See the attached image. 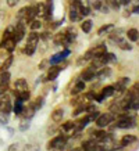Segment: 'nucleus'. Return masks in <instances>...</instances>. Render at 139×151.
<instances>
[{
  "instance_id": "nucleus-1",
  "label": "nucleus",
  "mask_w": 139,
  "mask_h": 151,
  "mask_svg": "<svg viewBox=\"0 0 139 151\" xmlns=\"http://www.w3.org/2000/svg\"><path fill=\"white\" fill-rule=\"evenodd\" d=\"M27 33V27H25V21H17V25L14 27V32H13V39L14 42L18 45L20 42L25 37Z\"/></svg>"
},
{
  "instance_id": "nucleus-2",
  "label": "nucleus",
  "mask_w": 139,
  "mask_h": 151,
  "mask_svg": "<svg viewBox=\"0 0 139 151\" xmlns=\"http://www.w3.org/2000/svg\"><path fill=\"white\" fill-rule=\"evenodd\" d=\"M13 111V104L10 103V96L3 94L0 96V114L9 115Z\"/></svg>"
},
{
  "instance_id": "nucleus-3",
  "label": "nucleus",
  "mask_w": 139,
  "mask_h": 151,
  "mask_svg": "<svg viewBox=\"0 0 139 151\" xmlns=\"http://www.w3.org/2000/svg\"><path fill=\"white\" fill-rule=\"evenodd\" d=\"M114 119V115L110 114V112H104V114H100L96 118V125L97 128H106L113 122Z\"/></svg>"
},
{
  "instance_id": "nucleus-4",
  "label": "nucleus",
  "mask_w": 139,
  "mask_h": 151,
  "mask_svg": "<svg viewBox=\"0 0 139 151\" xmlns=\"http://www.w3.org/2000/svg\"><path fill=\"white\" fill-rule=\"evenodd\" d=\"M65 143H67V137H65L64 134H59V136H56L50 140V142L47 143V150H53V148H59V147H64Z\"/></svg>"
},
{
  "instance_id": "nucleus-5",
  "label": "nucleus",
  "mask_w": 139,
  "mask_h": 151,
  "mask_svg": "<svg viewBox=\"0 0 139 151\" xmlns=\"http://www.w3.org/2000/svg\"><path fill=\"white\" fill-rule=\"evenodd\" d=\"M96 71L97 69L95 67H88L86 69H83V72L81 73V81L83 82H89V81H93V79L96 78Z\"/></svg>"
},
{
  "instance_id": "nucleus-6",
  "label": "nucleus",
  "mask_w": 139,
  "mask_h": 151,
  "mask_svg": "<svg viewBox=\"0 0 139 151\" xmlns=\"http://www.w3.org/2000/svg\"><path fill=\"white\" fill-rule=\"evenodd\" d=\"M128 85H130V78H120L113 86H114V90L121 94V93H124L128 89Z\"/></svg>"
},
{
  "instance_id": "nucleus-7",
  "label": "nucleus",
  "mask_w": 139,
  "mask_h": 151,
  "mask_svg": "<svg viewBox=\"0 0 139 151\" xmlns=\"http://www.w3.org/2000/svg\"><path fill=\"white\" fill-rule=\"evenodd\" d=\"M68 55H70V50L68 49H65L64 51H60V53H57V54L51 55L50 60H49V64L50 65H57L59 63H61L65 57H68Z\"/></svg>"
},
{
  "instance_id": "nucleus-8",
  "label": "nucleus",
  "mask_w": 139,
  "mask_h": 151,
  "mask_svg": "<svg viewBox=\"0 0 139 151\" xmlns=\"http://www.w3.org/2000/svg\"><path fill=\"white\" fill-rule=\"evenodd\" d=\"M15 46H17V43L14 42L13 37H10V39H7V40H4V42H0V47L4 49V50L7 51V53H10V54L15 50Z\"/></svg>"
},
{
  "instance_id": "nucleus-9",
  "label": "nucleus",
  "mask_w": 139,
  "mask_h": 151,
  "mask_svg": "<svg viewBox=\"0 0 139 151\" xmlns=\"http://www.w3.org/2000/svg\"><path fill=\"white\" fill-rule=\"evenodd\" d=\"M61 72V67L60 65H50V68L47 71V76H46V81H54L59 73Z\"/></svg>"
},
{
  "instance_id": "nucleus-10",
  "label": "nucleus",
  "mask_w": 139,
  "mask_h": 151,
  "mask_svg": "<svg viewBox=\"0 0 139 151\" xmlns=\"http://www.w3.org/2000/svg\"><path fill=\"white\" fill-rule=\"evenodd\" d=\"M36 18V6H28L27 15H25V24H31L33 19Z\"/></svg>"
},
{
  "instance_id": "nucleus-11",
  "label": "nucleus",
  "mask_w": 139,
  "mask_h": 151,
  "mask_svg": "<svg viewBox=\"0 0 139 151\" xmlns=\"http://www.w3.org/2000/svg\"><path fill=\"white\" fill-rule=\"evenodd\" d=\"M68 18L71 22H77V21H81L82 17H81V14H79V10L72 7V6H70V10H68Z\"/></svg>"
},
{
  "instance_id": "nucleus-12",
  "label": "nucleus",
  "mask_w": 139,
  "mask_h": 151,
  "mask_svg": "<svg viewBox=\"0 0 139 151\" xmlns=\"http://www.w3.org/2000/svg\"><path fill=\"white\" fill-rule=\"evenodd\" d=\"M53 42H54V45H57V46H67L68 43H67V39H65L64 31H63V32L56 33L54 37H53Z\"/></svg>"
},
{
  "instance_id": "nucleus-13",
  "label": "nucleus",
  "mask_w": 139,
  "mask_h": 151,
  "mask_svg": "<svg viewBox=\"0 0 139 151\" xmlns=\"http://www.w3.org/2000/svg\"><path fill=\"white\" fill-rule=\"evenodd\" d=\"M64 33H65V39H67V43H72V42L77 39V31H75V28L74 27H70V28H67L64 31Z\"/></svg>"
},
{
  "instance_id": "nucleus-14",
  "label": "nucleus",
  "mask_w": 139,
  "mask_h": 151,
  "mask_svg": "<svg viewBox=\"0 0 139 151\" xmlns=\"http://www.w3.org/2000/svg\"><path fill=\"white\" fill-rule=\"evenodd\" d=\"M85 87H86L85 82H83V81H78V82L74 85L72 90H71V96H78V94H81V93L85 90Z\"/></svg>"
},
{
  "instance_id": "nucleus-15",
  "label": "nucleus",
  "mask_w": 139,
  "mask_h": 151,
  "mask_svg": "<svg viewBox=\"0 0 139 151\" xmlns=\"http://www.w3.org/2000/svg\"><path fill=\"white\" fill-rule=\"evenodd\" d=\"M90 50H92L93 58H97V57L103 55L104 53H107V47H106V45H99V46L93 47V49H90ZM93 58H92V60H93Z\"/></svg>"
},
{
  "instance_id": "nucleus-16",
  "label": "nucleus",
  "mask_w": 139,
  "mask_h": 151,
  "mask_svg": "<svg viewBox=\"0 0 139 151\" xmlns=\"http://www.w3.org/2000/svg\"><path fill=\"white\" fill-rule=\"evenodd\" d=\"M35 111H36V108H35V104H31L29 107H24V110H22V112H21V115H24V118L28 121V119H31L33 116Z\"/></svg>"
},
{
  "instance_id": "nucleus-17",
  "label": "nucleus",
  "mask_w": 139,
  "mask_h": 151,
  "mask_svg": "<svg viewBox=\"0 0 139 151\" xmlns=\"http://www.w3.org/2000/svg\"><path fill=\"white\" fill-rule=\"evenodd\" d=\"M136 140H138V139H136V136H134V134H125V136H122V139H121V147L131 146V144H134Z\"/></svg>"
},
{
  "instance_id": "nucleus-18",
  "label": "nucleus",
  "mask_w": 139,
  "mask_h": 151,
  "mask_svg": "<svg viewBox=\"0 0 139 151\" xmlns=\"http://www.w3.org/2000/svg\"><path fill=\"white\" fill-rule=\"evenodd\" d=\"M14 87H15L17 92H22V90H27L28 89V83L24 78H20L14 82Z\"/></svg>"
},
{
  "instance_id": "nucleus-19",
  "label": "nucleus",
  "mask_w": 139,
  "mask_h": 151,
  "mask_svg": "<svg viewBox=\"0 0 139 151\" xmlns=\"http://www.w3.org/2000/svg\"><path fill=\"white\" fill-rule=\"evenodd\" d=\"M39 33H36L35 31L28 35V39H27V45H33V46H38V43H39Z\"/></svg>"
},
{
  "instance_id": "nucleus-20",
  "label": "nucleus",
  "mask_w": 139,
  "mask_h": 151,
  "mask_svg": "<svg viewBox=\"0 0 139 151\" xmlns=\"http://www.w3.org/2000/svg\"><path fill=\"white\" fill-rule=\"evenodd\" d=\"M63 116H64V110L63 108H56L51 112V121L53 122H60Z\"/></svg>"
},
{
  "instance_id": "nucleus-21",
  "label": "nucleus",
  "mask_w": 139,
  "mask_h": 151,
  "mask_svg": "<svg viewBox=\"0 0 139 151\" xmlns=\"http://www.w3.org/2000/svg\"><path fill=\"white\" fill-rule=\"evenodd\" d=\"M13 61H14V57H13V55H9V57L3 61V64L0 65V72L9 71V68L11 67V64H13Z\"/></svg>"
},
{
  "instance_id": "nucleus-22",
  "label": "nucleus",
  "mask_w": 139,
  "mask_h": 151,
  "mask_svg": "<svg viewBox=\"0 0 139 151\" xmlns=\"http://www.w3.org/2000/svg\"><path fill=\"white\" fill-rule=\"evenodd\" d=\"M138 33H139V31L136 29V28H130V29L127 31L128 40H131V42H138Z\"/></svg>"
},
{
  "instance_id": "nucleus-23",
  "label": "nucleus",
  "mask_w": 139,
  "mask_h": 151,
  "mask_svg": "<svg viewBox=\"0 0 139 151\" xmlns=\"http://www.w3.org/2000/svg\"><path fill=\"white\" fill-rule=\"evenodd\" d=\"M102 94H103V97H104V99H107V97H111V96H114V94H116L114 86H113V85H109V86L103 87Z\"/></svg>"
},
{
  "instance_id": "nucleus-24",
  "label": "nucleus",
  "mask_w": 139,
  "mask_h": 151,
  "mask_svg": "<svg viewBox=\"0 0 139 151\" xmlns=\"http://www.w3.org/2000/svg\"><path fill=\"white\" fill-rule=\"evenodd\" d=\"M22 110H24V103L20 100V99H17V100H15V103H14V105H13L14 114H15V115H21Z\"/></svg>"
},
{
  "instance_id": "nucleus-25",
  "label": "nucleus",
  "mask_w": 139,
  "mask_h": 151,
  "mask_svg": "<svg viewBox=\"0 0 139 151\" xmlns=\"http://www.w3.org/2000/svg\"><path fill=\"white\" fill-rule=\"evenodd\" d=\"M92 27H93V22L90 19H85V21L81 24V29L83 31V33H89L92 31Z\"/></svg>"
},
{
  "instance_id": "nucleus-26",
  "label": "nucleus",
  "mask_w": 139,
  "mask_h": 151,
  "mask_svg": "<svg viewBox=\"0 0 139 151\" xmlns=\"http://www.w3.org/2000/svg\"><path fill=\"white\" fill-rule=\"evenodd\" d=\"M74 128H75V122H72V121H67V122L61 125V130L63 132H72Z\"/></svg>"
},
{
  "instance_id": "nucleus-27",
  "label": "nucleus",
  "mask_w": 139,
  "mask_h": 151,
  "mask_svg": "<svg viewBox=\"0 0 139 151\" xmlns=\"http://www.w3.org/2000/svg\"><path fill=\"white\" fill-rule=\"evenodd\" d=\"M15 99H20L22 103H25V101H28L29 99H31V92H29L28 89H27V90H22V92L18 93V96L15 97Z\"/></svg>"
},
{
  "instance_id": "nucleus-28",
  "label": "nucleus",
  "mask_w": 139,
  "mask_h": 151,
  "mask_svg": "<svg viewBox=\"0 0 139 151\" xmlns=\"http://www.w3.org/2000/svg\"><path fill=\"white\" fill-rule=\"evenodd\" d=\"M111 75V69L109 68V67H106V68H103V69H100L99 72L96 71V78H107V76H110Z\"/></svg>"
},
{
  "instance_id": "nucleus-29",
  "label": "nucleus",
  "mask_w": 139,
  "mask_h": 151,
  "mask_svg": "<svg viewBox=\"0 0 139 151\" xmlns=\"http://www.w3.org/2000/svg\"><path fill=\"white\" fill-rule=\"evenodd\" d=\"M117 45H118V47H120L121 50H128V51L132 50V46H131V45H130V43H128L127 40L121 39V37H120V40L117 42Z\"/></svg>"
},
{
  "instance_id": "nucleus-30",
  "label": "nucleus",
  "mask_w": 139,
  "mask_h": 151,
  "mask_svg": "<svg viewBox=\"0 0 139 151\" xmlns=\"http://www.w3.org/2000/svg\"><path fill=\"white\" fill-rule=\"evenodd\" d=\"M13 32H14V27H7L3 32V37H1V42L7 40L10 37H13Z\"/></svg>"
},
{
  "instance_id": "nucleus-31",
  "label": "nucleus",
  "mask_w": 139,
  "mask_h": 151,
  "mask_svg": "<svg viewBox=\"0 0 139 151\" xmlns=\"http://www.w3.org/2000/svg\"><path fill=\"white\" fill-rule=\"evenodd\" d=\"M36 47H38V46H33V45H25V47L22 49L24 54H27V55H33V54H35V51H36Z\"/></svg>"
},
{
  "instance_id": "nucleus-32",
  "label": "nucleus",
  "mask_w": 139,
  "mask_h": 151,
  "mask_svg": "<svg viewBox=\"0 0 139 151\" xmlns=\"http://www.w3.org/2000/svg\"><path fill=\"white\" fill-rule=\"evenodd\" d=\"M111 29H114V25H113V24L102 25V27L99 28V31H97V35H103V33H106V32H110Z\"/></svg>"
},
{
  "instance_id": "nucleus-33",
  "label": "nucleus",
  "mask_w": 139,
  "mask_h": 151,
  "mask_svg": "<svg viewBox=\"0 0 139 151\" xmlns=\"http://www.w3.org/2000/svg\"><path fill=\"white\" fill-rule=\"evenodd\" d=\"M10 78H11V73H10L9 71L0 72V85H3V83H9Z\"/></svg>"
},
{
  "instance_id": "nucleus-34",
  "label": "nucleus",
  "mask_w": 139,
  "mask_h": 151,
  "mask_svg": "<svg viewBox=\"0 0 139 151\" xmlns=\"http://www.w3.org/2000/svg\"><path fill=\"white\" fill-rule=\"evenodd\" d=\"M27 10H28V6H25V7H22V9H21L18 13H17V21H24V19H25Z\"/></svg>"
},
{
  "instance_id": "nucleus-35",
  "label": "nucleus",
  "mask_w": 139,
  "mask_h": 151,
  "mask_svg": "<svg viewBox=\"0 0 139 151\" xmlns=\"http://www.w3.org/2000/svg\"><path fill=\"white\" fill-rule=\"evenodd\" d=\"M29 28H31V31H35V32H36L38 29H41L42 28V22L39 21V19H33L32 22L29 24Z\"/></svg>"
},
{
  "instance_id": "nucleus-36",
  "label": "nucleus",
  "mask_w": 139,
  "mask_h": 151,
  "mask_svg": "<svg viewBox=\"0 0 139 151\" xmlns=\"http://www.w3.org/2000/svg\"><path fill=\"white\" fill-rule=\"evenodd\" d=\"M36 17H45V3L36 4Z\"/></svg>"
},
{
  "instance_id": "nucleus-37",
  "label": "nucleus",
  "mask_w": 139,
  "mask_h": 151,
  "mask_svg": "<svg viewBox=\"0 0 139 151\" xmlns=\"http://www.w3.org/2000/svg\"><path fill=\"white\" fill-rule=\"evenodd\" d=\"M78 108L77 110H74V112H72V115L74 116H78L79 114H82V112H86V105L85 104H81V105H77Z\"/></svg>"
},
{
  "instance_id": "nucleus-38",
  "label": "nucleus",
  "mask_w": 139,
  "mask_h": 151,
  "mask_svg": "<svg viewBox=\"0 0 139 151\" xmlns=\"http://www.w3.org/2000/svg\"><path fill=\"white\" fill-rule=\"evenodd\" d=\"M107 1V4H110L111 6V9H114V10H118L120 9V0H106Z\"/></svg>"
},
{
  "instance_id": "nucleus-39",
  "label": "nucleus",
  "mask_w": 139,
  "mask_h": 151,
  "mask_svg": "<svg viewBox=\"0 0 139 151\" xmlns=\"http://www.w3.org/2000/svg\"><path fill=\"white\" fill-rule=\"evenodd\" d=\"M9 89H10V85H9V83H3V85H0V96L6 94V93L9 92Z\"/></svg>"
},
{
  "instance_id": "nucleus-40",
  "label": "nucleus",
  "mask_w": 139,
  "mask_h": 151,
  "mask_svg": "<svg viewBox=\"0 0 139 151\" xmlns=\"http://www.w3.org/2000/svg\"><path fill=\"white\" fill-rule=\"evenodd\" d=\"M102 0H93V3H92V7L95 10H100L102 9Z\"/></svg>"
},
{
  "instance_id": "nucleus-41",
  "label": "nucleus",
  "mask_w": 139,
  "mask_h": 151,
  "mask_svg": "<svg viewBox=\"0 0 139 151\" xmlns=\"http://www.w3.org/2000/svg\"><path fill=\"white\" fill-rule=\"evenodd\" d=\"M99 115H100V114H99L97 111H93L92 114H89V115H88L89 122H92V121H96V118H97V116H99Z\"/></svg>"
},
{
  "instance_id": "nucleus-42",
  "label": "nucleus",
  "mask_w": 139,
  "mask_h": 151,
  "mask_svg": "<svg viewBox=\"0 0 139 151\" xmlns=\"http://www.w3.org/2000/svg\"><path fill=\"white\" fill-rule=\"evenodd\" d=\"M20 0H7V6L9 7H15V6L18 4Z\"/></svg>"
},
{
  "instance_id": "nucleus-43",
  "label": "nucleus",
  "mask_w": 139,
  "mask_h": 151,
  "mask_svg": "<svg viewBox=\"0 0 139 151\" xmlns=\"http://www.w3.org/2000/svg\"><path fill=\"white\" fill-rule=\"evenodd\" d=\"M42 104H43V99H39V97H38L36 104H35V108H36V110H39V108H42Z\"/></svg>"
},
{
  "instance_id": "nucleus-44",
  "label": "nucleus",
  "mask_w": 139,
  "mask_h": 151,
  "mask_svg": "<svg viewBox=\"0 0 139 151\" xmlns=\"http://www.w3.org/2000/svg\"><path fill=\"white\" fill-rule=\"evenodd\" d=\"M9 151H18V144H17V143L11 144V146L9 147Z\"/></svg>"
},
{
  "instance_id": "nucleus-45",
  "label": "nucleus",
  "mask_w": 139,
  "mask_h": 151,
  "mask_svg": "<svg viewBox=\"0 0 139 151\" xmlns=\"http://www.w3.org/2000/svg\"><path fill=\"white\" fill-rule=\"evenodd\" d=\"M132 1V0H120V4H122V6H128Z\"/></svg>"
},
{
  "instance_id": "nucleus-46",
  "label": "nucleus",
  "mask_w": 139,
  "mask_h": 151,
  "mask_svg": "<svg viewBox=\"0 0 139 151\" xmlns=\"http://www.w3.org/2000/svg\"><path fill=\"white\" fill-rule=\"evenodd\" d=\"M132 13H134V14H138L139 13V6H135L134 9H132Z\"/></svg>"
},
{
  "instance_id": "nucleus-47",
  "label": "nucleus",
  "mask_w": 139,
  "mask_h": 151,
  "mask_svg": "<svg viewBox=\"0 0 139 151\" xmlns=\"http://www.w3.org/2000/svg\"><path fill=\"white\" fill-rule=\"evenodd\" d=\"M46 64H47V61H42V64L39 65V69H43L45 67H46Z\"/></svg>"
},
{
  "instance_id": "nucleus-48",
  "label": "nucleus",
  "mask_w": 139,
  "mask_h": 151,
  "mask_svg": "<svg viewBox=\"0 0 139 151\" xmlns=\"http://www.w3.org/2000/svg\"><path fill=\"white\" fill-rule=\"evenodd\" d=\"M71 151H83V150H82V148H72Z\"/></svg>"
},
{
  "instance_id": "nucleus-49",
  "label": "nucleus",
  "mask_w": 139,
  "mask_h": 151,
  "mask_svg": "<svg viewBox=\"0 0 139 151\" xmlns=\"http://www.w3.org/2000/svg\"><path fill=\"white\" fill-rule=\"evenodd\" d=\"M138 42H139V33H138Z\"/></svg>"
},
{
  "instance_id": "nucleus-50",
  "label": "nucleus",
  "mask_w": 139,
  "mask_h": 151,
  "mask_svg": "<svg viewBox=\"0 0 139 151\" xmlns=\"http://www.w3.org/2000/svg\"><path fill=\"white\" fill-rule=\"evenodd\" d=\"M138 1H139V0H138Z\"/></svg>"
}]
</instances>
